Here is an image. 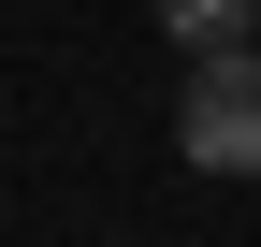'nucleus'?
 I'll return each mask as SVG.
<instances>
[{
  "mask_svg": "<svg viewBox=\"0 0 261 247\" xmlns=\"http://www.w3.org/2000/svg\"><path fill=\"white\" fill-rule=\"evenodd\" d=\"M174 145H189V175H261V44L189 58V87H174Z\"/></svg>",
  "mask_w": 261,
  "mask_h": 247,
  "instance_id": "nucleus-1",
  "label": "nucleus"
},
{
  "mask_svg": "<svg viewBox=\"0 0 261 247\" xmlns=\"http://www.w3.org/2000/svg\"><path fill=\"white\" fill-rule=\"evenodd\" d=\"M232 15H247V0H160V29H174L189 58H218V44H232Z\"/></svg>",
  "mask_w": 261,
  "mask_h": 247,
  "instance_id": "nucleus-2",
  "label": "nucleus"
}]
</instances>
